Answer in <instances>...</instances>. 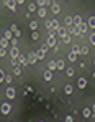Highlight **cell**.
Masks as SVG:
<instances>
[{
	"label": "cell",
	"mask_w": 95,
	"mask_h": 122,
	"mask_svg": "<svg viewBox=\"0 0 95 122\" xmlns=\"http://www.w3.org/2000/svg\"><path fill=\"white\" fill-rule=\"evenodd\" d=\"M67 76H74V68H67Z\"/></svg>",
	"instance_id": "obj_34"
},
{
	"label": "cell",
	"mask_w": 95,
	"mask_h": 122,
	"mask_svg": "<svg viewBox=\"0 0 95 122\" xmlns=\"http://www.w3.org/2000/svg\"><path fill=\"white\" fill-rule=\"evenodd\" d=\"M3 3H5V7H8L12 12H15V8H17V0H5Z\"/></svg>",
	"instance_id": "obj_2"
},
{
	"label": "cell",
	"mask_w": 95,
	"mask_h": 122,
	"mask_svg": "<svg viewBox=\"0 0 95 122\" xmlns=\"http://www.w3.org/2000/svg\"><path fill=\"white\" fill-rule=\"evenodd\" d=\"M57 35H59V36H61V38H62V36H64V35H67V30H66V28H64V26H61V28H59V30H57Z\"/></svg>",
	"instance_id": "obj_18"
},
{
	"label": "cell",
	"mask_w": 95,
	"mask_h": 122,
	"mask_svg": "<svg viewBox=\"0 0 95 122\" xmlns=\"http://www.w3.org/2000/svg\"><path fill=\"white\" fill-rule=\"evenodd\" d=\"M80 55H89V50L85 46H80Z\"/></svg>",
	"instance_id": "obj_31"
},
{
	"label": "cell",
	"mask_w": 95,
	"mask_h": 122,
	"mask_svg": "<svg viewBox=\"0 0 95 122\" xmlns=\"http://www.w3.org/2000/svg\"><path fill=\"white\" fill-rule=\"evenodd\" d=\"M82 114H84V117H85V119H89V117L92 116V109H89V107H85V109L82 111Z\"/></svg>",
	"instance_id": "obj_13"
},
{
	"label": "cell",
	"mask_w": 95,
	"mask_h": 122,
	"mask_svg": "<svg viewBox=\"0 0 95 122\" xmlns=\"http://www.w3.org/2000/svg\"><path fill=\"white\" fill-rule=\"evenodd\" d=\"M13 73H15V74H17V76H20V74H21V69H20L18 66H17V68H15V71H13Z\"/></svg>",
	"instance_id": "obj_42"
},
{
	"label": "cell",
	"mask_w": 95,
	"mask_h": 122,
	"mask_svg": "<svg viewBox=\"0 0 95 122\" xmlns=\"http://www.w3.org/2000/svg\"><path fill=\"white\" fill-rule=\"evenodd\" d=\"M67 58H69V61H72V63H76V61H77V53H74V51H71Z\"/></svg>",
	"instance_id": "obj_16"
},
{
	"label": "cell",
	"mask_w": 95,
	"mask_h": 122,
	"mask_svg": "<svg viewBox=\"0 0 95 122\" xmlns=\"http://www.w3.org/2000/svg\"><path fill=\"white\" fill-rule=\"evenodd\" d=\"M46 43H48V46H53V48H54V46H56V36H49Z\"/></svg>",
	"instance_id": "obj_11"
},
{
	"label": "cell",
	"mask_w": 95,
	"mask_h": 122,
	"mask_svg": "<svg viewBox=\"0 0 95 122\" xmlns=\"http://www.w3.org/2000/svg\"><path fill=\"white\" fill-rule=\"evenodd\" d=\"M41 50H43V51H44V53H46V51H48V50H49V46H48V43H44V45H43V46H41Z\"/></svg>",
	"instance_id": "obj_39"
},
{
	"label": "cell",
	"mask_w": 95,
	"mask_h": 122,
	"mask_svg": "<svg viewBox=\"0 0 95 122\" xmlns=\"http://www.w3.org/2000/svg\"><path fill=\"white\" fill-rule=\"evenodd\" d=\"M51 23H53V26H51L53 30H59V28H61V25H59L57 20H51Z\"/></svg>",
	"instance_id": "obj_21"
},
{
	"label": "cell",
	"mask_w": 95,
	"mask_h": 122,
	"mask_svg": "<svg viewBox=\"0 0 95 122\" xmlns=\"http://www.w3.org/2000/svg\"><path fill=\"white\" fill-rule=\"evenodd\" d=\"M79 28H80V33H82V35H85V33H87L89 25H87V23H80V25H79Z\"/></svg>",
	"instance_id": "obj_12"
},
{
	"label": "cell",
	"mask_w": 95,
	"mask_h": 122,
	"mask_svg": "<svg viewBox=\"0 0 95 122\" xmlns=\"http://www.w3.org/2000/svg\"><path fill=\"white\" fill-rule=\"evenodd\" d=\"M64 121H66V122H72V121H74V117H72V116H66Z\"/></svg>",
	"instance_id": "obj_37"
},
{
	"label": "cell",
	"mask_w": 95,
	"mask_h": 122,
	"mask_svg": "<svg viewBox=\"0 0 95 122\" xmlns=\"http://www.w3.org/2000/svg\"><path fill=\"white\" fill-rule=\"evenodd\" d=\"M72 91H74V89H72V86H71V84H67V86L64 87V92H66V94H72Z\"/></svg>",
	"instance_id": "obj_22"
},
{
	"label": "cell",
	"mask_w": 95,
	"mask_h": 122,
	"mask_svg": "<svg viewBox=\"0 0 95 122\" xmlns=\"http://www.w3.org/2000/svg\"><path fill=\"white\" fill-rule=\"evenodd\" d=\"M5 82H7V84H10V82H12V76H10V74H8V76H5Z\"/></svg>",
	"instance_id": "obj_41"
},
{
	"label": "cell",
	"mask_w": 95,
	"mask_h": 122,
	"mask_svg": "<svg viewBox=\"0 0 95 122\" xmlns=\"http://www.w3.org/2000/svg\"><path fill=\"white\" fill-rule=\"evenodd\" d=\"M18 64L20 66H28V58L25 55H21V53H20V56H18Z\"/></svg>",
	"instance_id": "obj_4"
},
{
	"label": "cell",
	"mask_w": 95,
	"mask_h": 122,
	"mask_svg": "<svg viewBox=\"0 0 95 122\" xmlns=\"http://www.w3.org/2000/svg\"><path fill=\"white\" fill-rule=\"evenodd\" d=\"M72 51H74V53H80V46H79V45H74V46H72Z\"/></svg>",
	"instance_id": "obj_32"
},
{
	"label": "cell",
	"mask_w": 95,
	"mask_h": 122,
	"mask_svg": "<svg viewBox=\"0 0 95 122\" xmlns=\"http://www.w3.org/2000/svg\"><path fill=\"white\" fill-rule=\"evenodd\" d=\"M92 112H94V114H95V104H94V106H92Z\"/></svg>",
	"instance_id": "obj_46"
},
{
	"label": "cell",
	"mask_w": 95,
	"mask_h": 122,
	"mask_svg": "<svg viewBox=\"0 0 95 122\" xmlns=\"http://www.w3.org/2000/svg\"><path fill=\"white\" fill-rule=\"evenodd\" d=\"M44 26H46V28L49 30V28L53 26V23H51V20H46V21H44Z\"/></svg>",
	"instance_id": "obj_33"
},
{
	"label": "cell",
	"mask_w": 95,
	"mask_h": 122,
	"mask_svg": "<svg viewBox=\"0 0 95 122\" xmlns=\"http://www.w3.org/2000/svg\"><path fill=\"white\" fill-rule=\"evenodd\" d=\"M10 30H12V31H13V33H15V31H17V30H18V28H17V25H12V26H10Z\"/></svg>",
	"instance_id": "obj_44"
},
{
	"label": "cell",
	"mask_w": 95,
	"mask_h": 122,
	"mask_svg": "<svg viewBox=\"0 0 95 122\" xmlns=\"http://www.w3.org/2000/svg\"><path fill=\"white\" fill-rule=\"evenodd\" d=\"M5 94H7V97H8V99H13V97H15V89H13V87H7Z\"/></svg>",
	"instance_id": "obj_7"
},
{
	"label": "cell",
	"mask_w": 95,
	"mask_h": 122,
	"mask_svg": "<svg viewBox=\"0 0 95 122\" xmlns=\"http://www.w3.org/2000/svg\"><path fill=\"white\" fill-rule=\"evenodd\" d=\"M43 76H44L46 81H51V79H53V71H51V69H46V71L43 73Z\"/></svg>",
	"instance_id": "obj_8"
},
{
	"label": "cell",
	"mask_w": 95,
	"mask_h": 122,
	"mask_svg": "<svg viewBox=\"0 0 95 122\" xmlns=\"http://www.w3.org/2000/svg\"><path fill=\"white\" fill-rule=\"evenodd\" d=\"M87 25H89L90 28H95V17H90V18H89V23H87Z\"/></svg>",
	"instance_id": "obj_23"
},
{
	"label": "cell",
	"mask_w": 95,
	"mask_h": 122,
	"mask_svg": "<svg viewBox=\"0 0 95 122\" xmlns=\"http://www.w3.org/2000/svg\"><path fill=\"white\" fill-rule=\"evenodd\" d=\"M10 43H12V46H17V45H18V38H17V36H13V38L10 40Z\"/></svg>",
	"instance_id": "obj_29"
},
{
	"label": "cell",
	"mask_w": 95,
	"mask_h": 122,
	"mask_svg": "<svg viewBox=\"0 0 95 122\" xmlns=\"http://www.w3.org/2000/svg\"><path fill=\"white\" fill-rule=\"evenodd\" d=\"M8 38H5V36H3V38H2V40H0V46H2V48H8Z\"/></svg>",
	"instance_id": "obj_15"
},
{
	"label": "cell",
	"mask_w": 95,
	"mask_h": 122,
	"mask_svg": "<svg viewBox=\"0 0 95 122\" xmlns=\"http://www.w3.org/2000/svg\"><path fill=\"white\" fill-rule=\"evenodd\" d=\"M94 64H95V60H94Z\"/></svg>",
	"instance_id": "obj_48"
},
{
	"label": "cell",
	"mask_w": 95,
	"mask_h": 122,
	"mask_svg": "<svg viewBox=\"0 0 95 122\" xmlns=\"http://www.w3.org/2000/svg\"><path fill=\"white\" fill-rule=\"evenodd\" d=\"M36 58H38V60H44V51H43V50L36 51Z\"/></svg>",
	"instance_id": "obj_24"
},
{
	"label": "cell",
	"mask_w": 95,
	"mask_h": 122,
	"mask_svg": "<svg viewBox=\"0 0 95 122\" xmlns=\"http://www.w3.org/2000/svg\"><path fill=\"white\" fill-rule=\"evenodd\" d=\"M0 48H2V46H0Z\"/></svg>",
	"instance_id": "obj_49"
},
{
	"label": "cell",
	"mask_w": 95,
	"mask_h": 122,
	"mask_svg": "<svg viewBox=\"0 0 95 122\" xmlns=\"http://www.w3.org/2000/svg\"><path fill=\"white\" fill-rule=\"evenodd\" d=\"M2 81H5V73L0 69V82H2Z\"/></svg>",
	"instance_id": "obj_40"
},
{
	"label": "cell",
	"mask_w": 95,
	"mask_h": 122,
	"mask_svg": "<svg viewBox=\"0 0 95 122\" xmlns=\"http://www.w3.org/2000/svg\"><path fill=\"white\" fill-rule=\"evenodd\" d=\"M51 10H53V13H59V12H61L59 3H53V5H51Z\"/></svg>",
	"instance_id": "obj_14"
},
{
	"label": "cell",
	"mask_w": 95,
	"mask_h": 122,
	"mask_svg": "<svg viewBox=\"0 0 95 122\" xmlns=\"http://www.w3.org/2000/svg\"><path fill=\"white\" fill-rule=\"evenodd\" d=\"M64 23H66L67 26H71V25H72V17H66V18H64Z\"/></svg>",
	"instance_id": "obj_26"
},
{
	"label": "cell",
	"mask_w": 95,
	"mask_h": 122,
	"mask_svg": "<svg viewBox=\"0 0 95 122\" xmlns=\"http://www.w3.org/2000/svg\"><path fill=\"white\" fill-rule=\"evenodd\" d=\"M28 10H30V12H35V10H36V3H30V5H28Z\"/></svg>",
	"instance_id": "obj_30"
},
{
	"label": "cell",
	"mask_w": 95,
	"mask_h": 122,
	"mask_svg": "<svg viewBox=\"0 0 95 122\" xmlns=\"http://www.w3.org/2000/svg\"><path fill=\"white\" fill-rule=\"evenodd\" d=\"M8 51H7V48H0V56H5Z\"/></svg>",
	"instance_id": "obj_35"
},
{
	"label": "cell",
	"mask_w": 95,
	"mask_h": 122,
	"mask_svg": "<svg viewBox=\"0 0 95 122\" xmlns=\"http://www.w3.org/2000/svg\"><path fill=\"white\" fill-rule=\"evenodd\" d=\"M80 23H82V17H80V15H76V17L72 18V25H76V26H79Z\"/></svg>",
	"instance_id": "obj_9"
},
{
	"label": "cell",
	"mask_w": 95,
	"mask_h": 122,
	"mask_svg": "<svg viewBox=\"0 0 95 122\" xmlns=\"http://www.w3.org/2000/svg\"><path fill=\"white\" fill-rule=\"evenodd\" d=\"M77 86H79L80 89H85V87H87V78H79Z\"/></svg>",
	"instance_id": "obj_6"
},
{
	"label": "cell",
	"mask_w": 95,
	"mask_h": 122,
	"mask_svg": "<svg viewBox=\"0 0 95 122\" xmlns=\"http://www.w3.org/2000/svg\"><path fill=\"white\" fill-rule=\"evenodd\" d=\"M26 58H28V64H35V63L38 61V58H36V51H31Z\"/></svg>",
	"instance_id": "obj_3"
},
{
	"label": "cell",
	"mask_w": 95,
	"mask_h": 122,
	"mask_svg": "<svg viewBox=\"0 0 95 122\" xmlns=\"http://www.w3.org/2000/svg\"><path fill=\"white\" fill-rule=\"evenodd\" d=\"M48 69H51V71H54V69H57V66H56V61H49V63H48Z\"/></svg>",
	"instance_id": "obj_19"
},
{
	"label": "cell",
	"mask_w": 95,
	"mask_h": 122,
	"mask_svg": "<svg viewBox=\"0 0 95 122\" xmlns=\"http://www.w3.org/2000/svg\"><path fill=\"white\" fill-rule=\"evenodd\" d=\"M38 15L41 17V18H44V17H46V7H39V10H38Z\"/></svg>",
	"instance_id": "obj_17"
},
{
	"label": "cell",
	"mask_w": 95,
	"mask_h": 122,
	"mask_svg": "<svg viewBox=\"0 0 95 122\" xmlns=\"http://www.w3.org/2000/svg\"><path fill=\"white\" fill-rule=\"evenodd\" d=\"M0 111H2V114H10V111H12V104H8V102H3L2 104V107H0Z\"/></svg>",
	"instance_id": "obj_1"
},
{
	"label": "cell",
	"mask_w": 95,
	"mask_h": 122,
	"mask_svg": "<svg viewBox=\"0 0 95 122\" xmlns=\"http://www.w3.org/2000/svg\"><path fill=\"white\" fill-rule=\"evenodd\" d=\"M13 35H15V36H17V38H18L20 35H21V31H20V30H17V31H15V33H13Z\"/></svg>",
	"instance_id": "obj_45"
},
{
	"label": "cell",
	"mask_w": 95,
	"mask_h": 122,
	"mask_svg": "<svg viewBox=\"0 0 95 122\" xmlns=\"http://www.w3.org/2000/svg\"><path fill=\"white\" fill-rule=\"evenodd\" d=\"M30 28H31V30L35 31V30L38 28V21H36V20H33V21H31V23H30Z\"/></svg>",
	"instance_id": "obj_25"
},
{
	"label": "cell",
	"mask_w": 95,
	"mask_h": 122,
	"mask_svg": "<svg viewBox=\"0 0 95 122\" xmlns=\"http://www.w3.org/2000/svg\"><path fill=\"white\" fill-rule=\"evenodd\" d=\"M31 40H38V33H36V30L31 33Z\"/></svg>",
	"instance_id": "obj_38"
},
{
	"label": "cell",
	"mask_w": 95,
	"mask_h": 122,
	"mask_svg": "<svg viewBox=\"0 0 95 122\" xmlns=\"http://www.w3.org/2000/svg\"><path fill=\"white\" fill-rule=\"evenodd\" d=\"M61 40L64 41V43H71V35H64V36H62Z\"/></svg>",
	"instance_id": "obj_28"
},
{
	"label": "cell",
	"mask_w": 95,
	"mask_h": 122,
	"mask_svg": "<svg viewBox=\"0 0 95 122\" xmlns=\"http://www.w3.org/2000/svg\"><path fill=\"white\" fill-rule=\"evenodd\" d=\"M23 2H25V0H17V3H23Z\"/></svg>",
	"instance_id": "obj_47"
},
{
	"label": "cell",
	"mask_w": 95,
	"mask_h": 122,
	"mask_svg": "<svg viewBox=\"0 0 95 122\" xmlns=\"http://www.w3.org/2000/svg\"><path fill=\"white\" fill-rule=\"evenodd\" d=\"M89 40H90V43H92V45H95V33H92V35L89 36Z\"/></svg>",
	"instance_id": "obj_36"
},
{
	"label": "cell",
	"mask_w": 95,
	"mask_h": 122,
	"mask_svg": "<svg viewBox=\"0 0 95 122\" xmlns=\"http://www.w3.org/2000/svg\"><path fill=\"white\" fill-rule=\"evenodd\" d=\"M10 56H12V58H18V56H20L18 46H12V48H10Z\"/></svg>",
	"instance_id": "obj_5"
},
{
	"label": "cell",
	"mask_w": 95,
	"mask_h": 122,
	"mask_svg": "<svg viewBox=\"0 0 95 122\" xmlns=\"http://www.w3.org/2000/svg\"><path fill=\"white\" fill-rule=\"evenodd\" d=\"M56 66H57V69H64V61H62V60L56 61Z\"/></svg>",
	"instance_id": "obj_27"
},
{
	"label": "cell",
	"mask_w": 95,
	"mask_h": 122,
	"mask_svg": "<svg viewBox=\"0 0 95 122\" xmlns=\"http://www.w3.org/2000/svg\"><path fill=\"white\" fill-rule=\"evenodd\" d=\"M3 36H5V38H8V40H12V38H13V31L8 28V30L5 31V35H3Z\"/></svg>",
	"instance_id": "obj_20"
},
{
	"label": "cell",
	"mask_w": 95,
	"mask_h": 122,
	"mask_svg": "<svg viewBox=\"0 0 95 122\" xmlns=\"http://www.w3.org/2000/svg\"><path fill=\"white\" fill-rule=\"evenodd\" d=\"M49 36H56V30H53V28H49Z\"/></svg>",
	"instance_id": "obj_43"
},
{
	"label": "cell",
	"mask_w": 95,
	"mask_h": 122,
	"mask_svg": "<svg viewBox=\"0 0 95 122\" xmlns=\"http://www.w3.org/2000/svg\"><path fill=\"white\" fill-rule=\"evenodd\" d=\"M49 3H51V0H36V5L38 7H46Z\"/></svg>",
	"instance_id": "obj_10"
}]
</instances>
